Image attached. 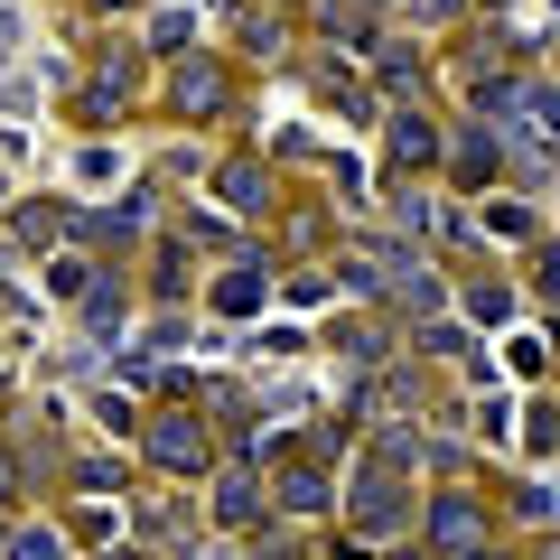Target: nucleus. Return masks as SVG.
<instances>
[{
    "label": "nucleus",
    "mask_w": 560,
    "mask_h": 560,
    "mask_svg": "<svg viewBox=\"0 0 560 560\" xmlns=\"http://www.w3.org/2000/svg\"><path fill=\"white\" fill-rule=\"evenodd\" d=\"M393 160H430V131L420 121H393Z\"/></svg>",
    "instance_id": "f03ea898"
},
{
    "label": "nucleus",
    "mask_w": 560,
    "mask_h": 560,
    "mask_svg": "<svg viewBox=\"0 0 560 560\" xmlns=\"http://www.w3.org/2000/svg\"><path fill=\"white\" fill-rule=\"evenodd\" d=\"M20 560H57V541H47V533H28V541H20Z\"/></svg>",
    "instance_id": "7ed1b4c3"
},
{
    "label": "nucleus",
    "mask_w": 560,
    "mask_h": 560,
    "mask_svg": "<svg viewBox=\"0 0 560 560\" xmlns=\"http://www.w3.org/2000/svg\"><path fill=\"white\" fill-rule=\"evenodd\" d=\"M150 448H160V458H178V467H197V430H187V420H168Z\"/></svg>",
    "instance_id": "f257e3e1"
}]
</instances>
